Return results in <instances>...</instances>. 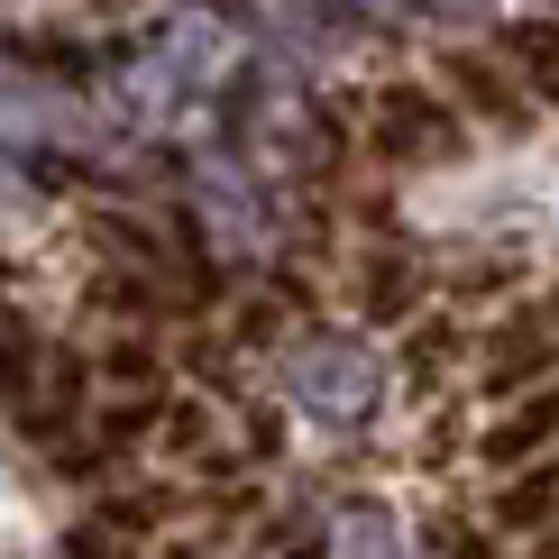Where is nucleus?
Wrapping results in <instances>:
<instances>
[{
	"label": "nucleus",
	"mask_w": 559,
	"mask_h": 559,
	"mask_svg": "<svg viewBox=\"0 0 559 559\" xmlns=\"http://www.w3.org/2000/svg\"><path fill=\"white\" fill-rule=\"evenodd\" d=\"M559 450V377L514 394V404L496 413V431H486V459H504V468H532V459Z\"/></svg>",
	"instance_id": "9d476101"
},
{
	"label": "nucleus",
	"mask_w": 559,
	"mask_h": 559,
	"mask_svg": "<svg viewBox=\"0 0 559 559\" xmlns=\"http://www.w3.org/2000/svg\"><path fill=\"white\" fill-rule=\"evenodd\" d=\"M431 74L450 83V102L468 110V129H486V138H532V129L550 120V110L532 102V83H523L514 64L496 56V37H486V28L450 37V46H440V56H431Z\"/></svg>",
	"instance_id": "0eeeda50"
},
{
	"label": "nucleus",
	"mask_w": 559,
	"mask_h": 559,
	"mask_svg": "<svg viewBox=\"0 0 559 559\" xmlns=\"http://www.w3.org/2000/svg\"><path fill=\"white\" fill-rule=\"evenodd\" d=\"M348 147L367 166H450L468 147V110L450 102V83L431 64H377V74H348Z\"/></svg>",
	"instance_id": "7ed1b4c3"
},
{
	"label": "nucleus",
	"mask_w": 559,
	"mask_h": 559,
	"mask_svg": "<svg viewBox=\"0 0 559 559\" xmlns=\"http://www.w3.org/2000/svg\"><path fill=\"white\" fill-rule=\"evenodd\" d=\"M275 394L312 431H367L385 413V358H377V340L358 321H302L275 348Z\"/></svg>",
	"instance_id": "39448f33"
},
{
	"label": "nucleus",
	"mask_w": 559,
	"mask_h": 559,
	"mask_svg": "<svg viewBox=\"0 0 559 559\" xmlns=\"http://www.w3.org/2000/svg\"><path fill=\"white\" fill-rule=\"evenodd\" d=\"M468 358L486 394H532L559 377V285H532V294H504V312L486 321V331H468Z\"/></svg>",
	"instance_id": "423d86ee"
},
{
	"label": "nucleus",
	"mask_w": 559,
	"mask_h": 559,
	"mask_svg": "<svg viewBox=\"0 0 559 559\" xmlns=\"http://www.w3.org/2000/svg\"><path fill=\"white\" fill-rule=\"evenodd\" d=\"M496 532H514V542H542V532H559V450L532 459V468H514V486L496 496Z\"/></svg>",
	"instance_id": "9b49d317"
},
{
	"label": "nucleus",
	"mask_w": 559,
	"mask_h": 559,
	"mask_svg": "<svg viewBox=\"0 0 559 559\" xmlns=\"http://www.w3.org/2000/svg\"><path fill=\"white\" fill-rule=\"evenodd\" d=\"M331 559H413V532L385 514V504H340L331 532H321Z\"/></svg>",
	"instance_id": "f8f14e48"
},
{
	"label": "nucleus",
	"mask_w": 559,
	"mask_h": 559,
	"mask_svg": "<svg viewBox=\"0 0 559 559\" xmlns=\"http://www.w3.org/2000/svg\"><path fill=\"white\" fill-rule=\"evenodd\" d=\"M166 10H212V0H166Z\"/></svg>",
	"instance_id": "2eb2a0df"
},
{
	"label": "nucleus",
	"mask_w": 559,
	"mask_h": 559,
	"mask_svg": "<svg viewBox=\"0 0 559 559\" xmlns=\"http://www.w3.org/2000/svg\"><path fill=\"white\" fill-rule=\"evenodd\" d=\"M183 193H193V229H202V248H212V266H266L275 248H285L294 183H275L221 120L193 147V166H183Z\"/></svg>",
	"instance_id": "20e7f679"
},
{
	"label": "nucleus",
	"mask_w": 559,
	"mask_h": 559,
	"mask_svg": "<svg viewBox=\"0 0 559 559\" xmlns=\"http://www.w3.org/2000/svg\"><path fill=\"white\" fill-rule=\"evenodd\" d=\"M486 37H496V56L532 83V102H542L550 120H559V0H532V10L514 0V10H504Z\"/></svg>",
	"instance_id": "1a4fd4ad"
},
{
	"label": "nucleus",
	"mask_w": 559,
	"mask_h": 559,
	"mask_svg": "<svg viewBox=\"0 0 559 559\" xmlns=\"http://www.w3.org/2000/svg\"><path fill=\"white\" fill-rule=\"evenodd\" d=\"M239 64H248L239 37H229L212 10H166L102 74V110H110L120 138H166L175 120H193V110H221L229 83H239Z\"/></svg>",
	"instance_id": "f257e3e1"
},
{
	"label": "nucleus",
	"mask_w": 559,
	"mask_h": 559,
	"mask_svg": "<svg viewBox=\"0 0 559 559\" xmlns=\"http://www.w3.org/2000/svg\"><path fill=\"white\" fill-rule=\"evenodd\" d=\"M348 10H358L377 37H423L431 28V0H348Z\"/></svg>",
	"instance_id": "ddd939ff"
},
{
	"label": "nucleus",
	"mask_w": 559,
	"mask_h": 559,
	"mask_svg": "<svg viewBox=\"0 0 559 559\" xmlns=\"http://www.w3.org/2000/svg\"><path fill=\"white\" fill-rule=\"evenodd\" d=\"M221 129L239 138L275 183H294V193L321 183L340 166V147H348V120L321 102V83L294 74V64H275V56L239 64V83H229V102H221Z\"/></svg>",
	"instance_id": "f03ea898"
},
{
	"label": "nucleus",
	"mask_w": 559,
	"mask_h": 559,
	"mask_svg": "<svg viewBox=\"0 0 559 559\" xmlns=\"http://www.w3.org/2000/svg\"><path fill=\"white\" fill-rule=\"evenodd\" d=\"M248 19H258V37H266V56L275 64H294V74H358V56H367V19L348 10V0H248Z\"/></svg>",
	"instance_id": "6e6552de"
},
{
	"label": "nucleus",
	"mask_w": 559,
	"mask_h": 559,
	"mask_svg": "<svg viewBox=\"0 0 559 559\" xmlns=\"http://www.w3.org/2000/svg\"><path fill=\"white\" fill-rule=\"evenodd\" d=\"M514 0H431V28H496Z\"/></svg>",
	"instance_id": "4468645a"
}]
</instances>
